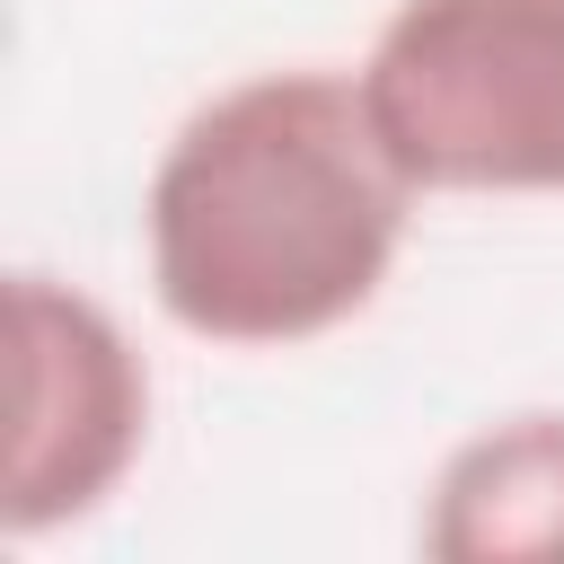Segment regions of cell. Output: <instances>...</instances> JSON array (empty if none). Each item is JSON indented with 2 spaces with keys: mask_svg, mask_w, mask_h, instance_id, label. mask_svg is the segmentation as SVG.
<instances>
[{
  "mask_svg": "<svg viewBox=\"0 0 564 564\" xmlns=\"http://www.w3.org/2000/svg\"><path fill=\"white\" fill-rule=\"evenodd\" d=\"M423 555L441 564L564 555V414H511L458 441L432 476Z\"/></svg>",
  "mask_w": 564,
  "mask_h": 564,
  "instance_id": "obj_4",
  "label": "cell"
},
{
  "mask_svg": "<svg viewBox=\"0 0 564 564\" xmlns=\"http://www.w3.org/2000/svg\"><path fill=\"white\" fill-rule=\"evenodd\" d=\"M352 79L414 194H564V0H397Z\"/></svg>",
  "mask_w": 564,
  "mask_h": 564,
  "instance_id": "obj_2",
  "label": "cell"
},
{
  "mask_svg": "<svg viewBox=\"0 0 564 564\" xmlns=\"http://www.w3.org/2000/svg\"><path fill=\"white\" fill-rule=\"evenodd\" d=\"M9 344H18V441H9V538H44L88 520L150 441V370L132 335L70 282L18 273L9 282Z\"/></svg>",
  "mask_w": 564,
  "mask_h": 564,
  "instance_id": "obj_3",
  "label": "cell"
},
{
  "mask_svg": "<svg viewBox=\"0 0 564 564\" xmlns=\"http://www.w3.org/2000/svg\"><path fill=\"white\" fill-rule=\"evenodd\" d=\"M405 220L414 176L361 79L256 70L203 97L150 167V291L203 344H308L379 300Z\"/></svg>",
  "mask_w": 564,
  "mask_h": 564,
  "instance_id": "obj_1",
  "label": "cell"
}]
</instances>
